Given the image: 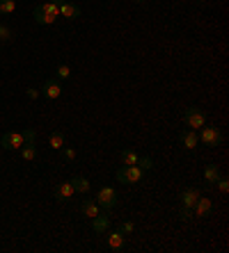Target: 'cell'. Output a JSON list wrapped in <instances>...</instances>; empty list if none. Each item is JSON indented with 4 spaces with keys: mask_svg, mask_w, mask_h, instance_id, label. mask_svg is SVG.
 Segmentation results:
<instances>
[{
    "mask_svg": "<svg viewBox=\"0 0 229 253\" xmlns=\"http://www.w3.org/2000/svg\"><path fill=\"white\" fill-rule=\"evenodd\" d=\"M183 123L190 128V130H197V128H204L206 123V114L199 107H188L183 112Z\"/></svg>",
    "mask_w": 229,
    "mask_h": 253,
    "instance_id": "cell-3",
    "label": "cell"
},
{
    "mask_svg": "<svg viewBox=\"0 0 229 253\" xmlns=\"http://www.w3.org/2000/svg\"><path fill=\"white\" fill-rule=\"evenodd\" d=\"M202 196L199 194V190H195V187H188V190H183V194H181V206L186 208H193L197 203V198Z\"/></svg>",
    "mask_w": 229,
    "mask_h": 253,
    "instance_id": "cell-13",
    "label": "cell"
},
{
    "mask_svg": "<svg viewBox=\"0 0 229 253\" xmlns=\"http://www.w3.org/2000/svg\"><path fill=\"white\" fill-rule=\"evenodd\" d=\"M55 73H57V78H60V80H66L69 75H71V69H69L66 64H60V66L55 69Z\"/></svg>",
    "mask_w": 229,
    "mask_h": 253,
    "instance_id": "cell-23",
    "label": "cell"
},
{
    "mask_svg": "<svg viewBox=\"0 0 229 253\" xmlns=\"http://www.w3.org/2000/svg\"><path fill=\"white\" fill-rule=\"evenodd\" d=\"M81 212L87 217V219H92V217H97L101 210H98V203L97 201H82L81 203Z\"/></svg>",
    "mask_w": 229,
    "mask_h": 253,
    "instance_id": "cell-16",
    "label": "cell"
},
{
    "mask_svg": "<svg viewBox=\"0 0 229 253\" xmlns=\"http://www.w3.org/2000/svg\"><path fill=\"white\" fill-rule=\"evenodd\" d=\"M57 14H60V7H57L55 2H44V5H39V7H34V21L39 25H50L55 23Z\"/></svg>",
    "mask_w": 229,
    "mask_h": 253,
    "instance_id": "cell-1",
    "label": "cell"
},
{
    "mask_svg": "<svg viewBox=\"0 0 229 253\" xmlns=\"http://www.w3.org/2000/svg\"><path fill=\"white\" fill-rule=\"evenodd\" d=\"M23 144H25L23 133H5L2 139H0V146L5 150H18Z\"/></svg>",
    "mask_w": 229,
    "mask_h": 253,
    "instance_id": "cell-5",
    "label": "cell"
},
{
    "mask_svg": "<svg viewBox=\"0 0 229 253\" xmlns=\"http://www.w3.org/2000/svg\"><path fill=\"white\" fill-rule=\"evenodd\" d=\"M41 94L46 96V98H50V101H55V98L62 96V87H60V82H55V80H46L44 87H41Z\"/></svg>",
    "mask_w": 229,
    "mask_h": 253,
    "instance_id": "cell-8",
    "label": "cell"
},
{
    "mask_svg": "<svg viewBox=\"0 0 229 253\" xmlns=\"http://www.w3.org/2000/svg\"><path fill=\"white\" fill-rule=\"evenodd\" d=\"M199 2H204V0H199Z\"/></svg>",
    "mask_w": 229,
    "mask_h": 253,
    "instance_id": "cell-33",
    "label": "cell"
},
{
    "mask_svg": "<svg viewBox=\"0 0 229 253\" xmlns=\"http://www.w3.org/2000/svg\"><path fill=\"white\" fill-rule=\"evenodd\" d=\"M94 201L98 203V208H106V210H110V208L117 206V201H119V194H117L113 187H101Z\"/></svg>",
    "mask_w": 229,
    "mask_h": 253,
    "instance_id": "cell-4",
    "label": "cell"
},
{
    "mask_svg": "<svg viewBox=\"0 0 229 253\" xmlns=\"http://www.w3.org/2000/svg\"><path fill=\"white\" fill-rule=\"evenodd\" d=\"M213 212V201L211 198H197V203L193 206V214H195L197 219H206L209 214Z\"/></svg>",
    "mask_w": 229,
    "mask_h": 253,
    "instance_id": "cell-7",
    "label": "cell"
},
{
    "mask_svg": "<svg viewBox=\"0 0 229 253\" xmlns=\"http://www.w3.org/2000/svg\"><path fill=\"white\" fill-rule=\"evenodd\" d=\"M25 94H28V98H33V101H34V98H39V89L30 87V89H28V91H25Z\"/></svg>",
    "mask_w": 229,
    "mask_h": 253,
    "instance_id": "cell-30",
    "label": "cell"
},
{
    "mask_svg": "<svg viewBox=\"0 0 229 253\" xmlns=\"http://www.w3.org/2000/svg\"><path fill=\"white\" fill-rule=\"evenodd\" d=\"M138 164H142V166H140L142 171H149V169L154 166V160H151V158H140V160H138Z\"/></svg>",
    "mask_w": 229,
    "mask_h": 253,
    "instance_id": "cell-28",
    "label": "cell"
},
{
    "mask_svg": "<svg viewBox=\"0 0 229 253\" xmlns=\"http://www.w3.org/2000/svg\"><path fill=\"white\" fill-rule=\"evenodd\" d=\"M12 39H14V30L9 25L0 23V41H12Z\"/></svg>",
    "mask_w": 229,
    "mask_h": 253,
    "instance_id": "cell-22",
    "label": "cell"
},
{
    "mask_svg": "<svg viewBox=\"0 0 229 253\" xmlns=\"http://www.w3.org/2000/svg\"><path fill=\"white\" fill-rule=\"evenodd\" d=\"M133 2H145V0H133Z\"/></svg>",
    "mask_w": 229,
    "mask_h": 253,
    "instance_id": "cell-32",
    "label": "cell"
},
{
    "mask_svg": "<svg viewBox=\"0 0 229 253\" xmlns=\"http://www.w3.org/2000/svg\"><path fill=\"white\" fill-rule=\"evenodd\" d=\"M23 139H25V144H34V139H37V130L34 128H28L23 133Z\"/></svg>",
    "mask_w": 229,
    "mask_h": 253,
    "instance_id": "cell-26",
    "label": "cell"
},
{
    "mask_svg": "<svg viewBox=\"0 0 229 253\" xmlns=\"http://www.w3.org/2000/svg\"><path fill=\"white\" fill-rule=\"evenodd\" d=\"M60 150H62V158H65L66 162H71V160H76V150L71 149V146H62V149H60Z\"/></svg>",
    "mask_w": 229,
    "mask_h": 253,
    "instance_id": "cell-25",
    "label": "cell"
},
{
    "mask_svg": "<svg viewBox=\"0 0 229 253\" xmlns=\"http://www.w3.org/2000/svg\"><path fill=\"white\" fill-rule=\"evenodd\" d=\"M215 182H218V190H220V192H227V190H229V180L225 178V176H220V178H218Z\"/></svg>",
    "mask_w": 229,
    "mask_h": 253,
    "instance_id": "cell-29",
    "label": "cell"
},
{
    "mask_svg": "<svg viewBox=\"0 0 229 253\" xmlns=\"http://www.w3.org/2000/svg\"><path fill=\"white\" fill-rule=\"evenodd\" d=\"M181 144H183V149H195L197 144H199V134H197V130H190V128H186V130H181Z\"/></svg>",
    "mask_w": 229,
    "mask_h": 253,
    "instance_id": "cell-9",
    "label": "cell"
},
{
    "mask_svg": "<svg viewBox=\"0 0 229 253\" xmlns=\"http://www.w3.org/2000/svg\"><path fill=\"white\" fill-rule=\"evenodd\" d=\"M16 2L14 0H0V14H14Z\"/></svg>",
    "mask_w": 229,
    "mask_h": 253,
    "instance_id": "cell-21",
    "label": "cell"
},
{
    "mask_svg": "<svg viewBox=\"0 0 229 253\" xmlns=\"http://www.w3.org/2000/svg\"><path fill=\"white\" fill-rule=\"evenodd\" d=\"M119 230H122L124 235H129V233L135 230V223H133V222H122V223H119Z\"/></svg>",
    "mask_w": 229,
    "mask_h": 253,
    "instance_id": "cell-27",
    "label": "cell"
},
{
    "mask_svg": "<svg viewBox=\"0 0 229 253\" xmlns=\"http://www.w3.org/2000/svg\"><path fill=\"white\" fill-rule=\"evenodd\" d=\"M50 2H55L57 7H60V5H62V0H50Z\"/></svg>",
    "mask_w": 229,
    "mask_h": 253,
    "instance_id": "cell-31",
    "label": "cell"
},
{
    "mask_svg": "<svg viewBox=\"0 0 229 253\" xmlns=\"http://www.w3.org/2000/svg\"><path fill=\"white\" fill-rule=\"evenodd\" d=\"M21 158L28 160V162H33V160L37 158V146H34V144H23V146H21Z\"/></svg>",
    "mask_w": 229,
    "mask_h": 253,
    "instance_id": "cell-19",
    "label": "cell"
},
{
    "mask_svg": "<svg viewBox=\"0 0 229 253\" xmlns=\"http://www.w3.org/2000/svg\"><path fill=\"white\" fill-rule=\"evenodd\" d=\"M138 160H140V155L135 153V150H131V149L122 150V162L124 164H138Z\"/></svg>",
    "mask_w": 229,
    "mask_h": 253,
    "instance_id": "cell-20",
    "label": "cell"
},
{
    "mask_svg": "<svg viewBox=\"0 0 229 253\" xmlns=\"http://www.w3.org/2000/svg\"><path fill=\"white\" fill-rule=\"evenodd\" d=\"M108 228H110V217H108V214L98 212L97 217H92V230H94V233L101 235V233H106Z\"/></svg>",
    "mask_w": 229,
    "mask_h": 253,
    "instance_id": "cell-12",
    "label": "cell"
},
{
    "mask_svg": "<svg viewBox=\"0 0 229 253\" xmlns=\"http://www.w3.org/2000/svg\"><path fill=\"white\" fill-rule=\"evenodd\" d=\"M218 178H220V169H218L215 164H206V169H204V180H206V185H209V187H213Z\"/></svg>",
    "mask_w": 229,
    "mask_h": 253,
    "instance_id": "cell-15",
    "label": "cell"
},
{
    "mask_svg": "<svg viewBox=\"0 0 229 253\" xmlns=\"http://www.w3.org/2000/svg\"><path fill=\"white\" fill-rule=\"evenodd\" d=\"M74 194H76V192H74V185H71V180L60 182V185L55 187V198H57V201H69Z\"/></svg>",
    "mask_w": 229,
    "mask_h": 253,
    "instance_id": "cell-11",
    "label": "cell"
},
{
    "mask_svg": "<svg viewBox=\"0 0 229 253\" xmlns=\"http://www.w3.org/2000/svg\"><path fill=\"white\" fill-rule=\"evenodd\" d=\"M60 14L65 16V18H69V21H74V18L81 16V7L74 5V2H69V0H62V5H60Z\"/></svg>",
    "mask_w": 229,
    "mask_h": 253,
    "instance_id": "cell-10",
    "label": "cell"
},
{
    "mask_svg": "<svg viewBox=\"0 0 229 253\" xmlns=\"http://www.w3.org/2000/svg\"><path fill=\"white\" fill-rule=\"evenodd\" d=\"M179 219H183V222H190V219H193V208L181 206L179 208Z\"/></svg>",
    "mask_w": 229,
    "mask_h": 253,
    "instance_id": "cell-24",
    "label": "cell"
},
{
    "mask_svg": "<svg viewBox=\"0 0 229 253\" xmlns=\"http://www.w3.org/2000/svg\"><path fill=\"white\" fill-rule=\"evenodd\" d=\"M71 185H74V192H78V194H87V192H90V180L82 178V176L71 178Z\"/></svg>",
    "mask_w": 229,
    "mask_h": 253,
    "instance_id": "cell-17",
    "label": "cell"
},
{
    "mask_svg": "<svg viewBox=\"0 0 229 253\" xmlns=\"http://www.w3.org/2000/svg\"><path fill=\"white\" fill-rule=\"evenodd\" d=\"M49 144H50V149H62L65 146V133L62 130H55V133H50V137H49Z\"/></svg>",
    "mask_w": 229,
    "mask_h": 253,
    "instance_id": "cell-18",
    "label": "cell"
},
{
    "mask_svg": "<svg viewBox=\"0 0 229 253\" xmlns=\"http://www.w3.org/2000/svg\"><path fill=\"white\" fill-rule=\"evenodd\" d=\"M108 246L113 249V251H122L124 249V233L122 230H114L108 235Z\"/></svg>",
    "mask_w": 229,
    "mask_h": 253,
    "instance_id": "cell-14",
    "label": "cell"
},
{
    "mask_svg": "<svg viewBox=\"0 0 229 253\" xmlns=\"http://www.w3.org/2000/svg\"><path fill=\"white\" fill-rule=\"evenodd\" d=\"M199 142H204L206 146H218V144L222 142V134L215 126H209L199 133Z\"/></svg>",
    "mask_w": 229,
    "mask_h": 253,
    "instance_id": "cell-6",
    "label": "cell"
},
{
    "mask_svg": "<svg viewBox=\"0 0 229 253\" xmlns=\"http://www.w3.org/2000/svg\"><path fill=\"white\" fill-rule=\"evenodd\" d=\"M117 180L124 182V185H135V182L142 180V169L138 164H124L117 171Z\"/></svg>",
    "mask_w": 229,
    "mask_h": 253,
    "instance_id": "cell-2",
    "label": "cell"
}]
</instances>
